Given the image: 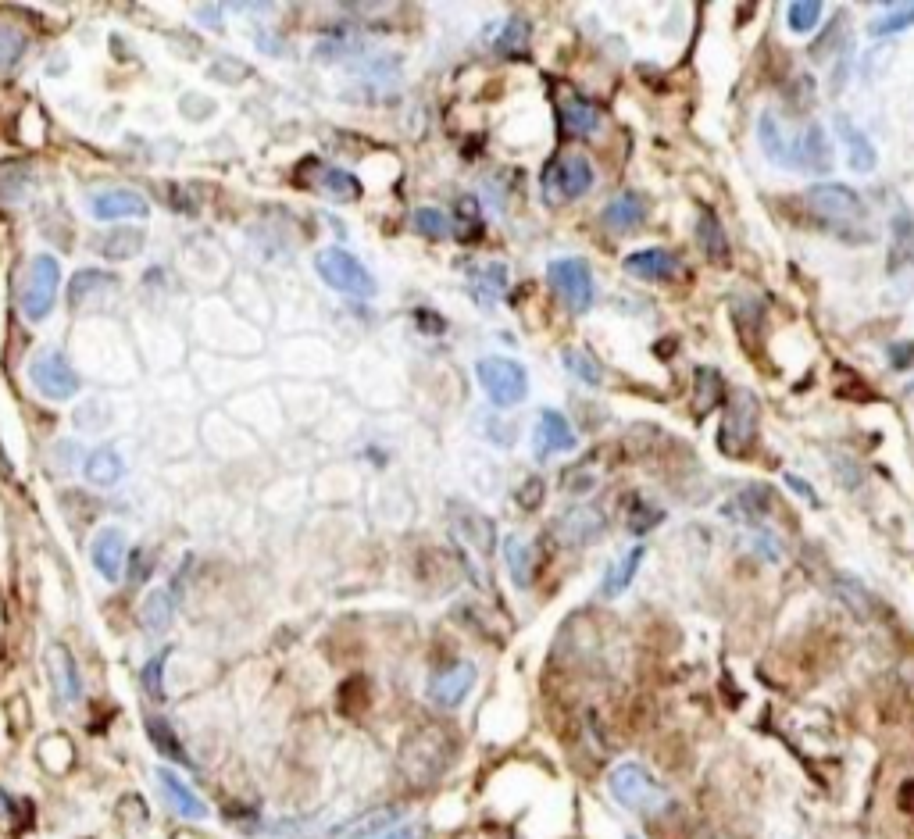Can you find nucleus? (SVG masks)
<instances>
[{"label":"nucleus","mask_w":914,"mask_h":839,"mask_svg":"<svg viewBox=\"0 0 914 839\" xmlns=\"http://www.w3.org/2000/svg\"><path fill=\"white\" fill-rule=\"evenodd\" d=\"M807 208L822 225H829L832 233L843 236V240H875L872 236V215H868V204L857 197L850 186L843 183H815L807 186L804 193Z\"/></svg>","instance_id":"1"},{"label":"nucleus","mask_w":914,"mask_h":839,"mask_svg":"<svg viewBox=\"0 0 914 839\" xmlns=\"http://www.w3.org/2000/svg\"><path fill=\"white\" fill-rule=\"evenodd\" d=\"M607 790L625 811L632 815H665L672 807V793L657 782V775H650V768H643L640 761H622L611 768L607 775Z\"/></svg>","instance_id":"2"},{"label":"nucleus","mask_w":914,"mask_h":839,"mask_svg":"<svg viewBox=\"0 0 914 839\" xmlns=\"http://www.w3.org/2000/svg\"><path fill=\"white\" fill-rule=\"evenodd\" d=\"M315 268H318V275H322V283L329 286V290L343 293V297H361V300L375 297V275L368 272L350 250H343V247L318 250Z\"/></svg>","instance_id":"3"},{"label":"nucleus","mask_w":914,"mask_h":839,"mask_svg":"<svg viewBox=\"0 0 914 839\" xmlns=\"http://www.w3.org/2000/svg\"><path fill=\"white\" fill-rule=\"evenodd\" d=\"M61 290V265L54 254H36L22 279V311L29 322H43L54 311Z\"/></svg>","instance_id":"4"},{"label":"nucleus","mask_w":914,"mask_h":839,"mask_svg":"<svg viewBox=\"0 0 914 839\" xmlns=\"http://www.w3.org/2000/svg\"><path fill=\"white\" fill-rule=\"evenodd\" d=\"M475 375H479V386L497 408H515V404L525 400V393H529V375H525V368L515 358L490 354V358H482L475 365Z\"/></svg>","instance_id":"5"},{"label":"nucleus","mask_w":914,"mask_h":839,"mask_svg":"<svg viewBox=\"0 0 914 839\" xmlns=\"http://www.w3.org/2000/svg\"><path fill=\"white\" fill-rule=\"evenodd\" d=\"M547 279L557 290V297L565 300V308L582 315V311L593 308V297H597V286H593V272L582 258H557L547 265Z\"/></svg>","instance_id":"6"},{"label":"nucleus","mask_w":914,"mask_h":839,"mask_svg":"<svg viewBox=\"0 0 914 839\" xmlns=\"http://www.w3.org/2000/svg\"><path fill=\"white\" fill-rule=\"evenodd\" d=\"M25 372H29L33 390L43 393L47 400H72L79 393V375L58 350H36Z\"/></svg>","instance_id":"7"},{"label":"nucleus","mask_w":914,"mask_h":839,"mask_svg":"<svg viewBox=\"0 0 914 839\" xmlns=\"http://www.w3.org/2000/svg\"><path fill=\"white\" fill-rule=\"evenodd\" d=\"M590 190H593V165L582 154H565V158L550 161V168L543 172V197L550 204L579 200Z\"/></svg>","instance_id":"8"},{"label":"nucleus","mask_w":914,"mask_h":839,"mask_svg":"<svg viewBox=\"0 0 914 839\" xmlns=\"http://www.w3.org/2000/svg\"><path fill=\"white\" fill-rule=\"evenodd\" d=\"M757 436V408H754V397L750 393H740L732 400L729 415L722 422V432H718V447L725 450L729 457H743L750 450Z\"/></svg>","instance_id":"9"},{"label":"nucleus","mask_w":914,"mask_h":839,"mask_svg":"<svg viewBox=\"0 0 914 839\" xmlns=\"http://www.w3.org/2000/svg\"><path fill=\"white\" fill-rule=\"evenodd\" d=\"M475 675L479 672H475L472 661H454L450 668H440L429 679V700L436 707H443V711H454V707H461L468 700V693L475 686Z\"/></svg>","instance_id":"10"},{"label":"nucleus","mask_w":914,"mask_h":839,"mask_svg":"<svg viewBox=\"0 0 914 839\" xmlns=\"http://www.w3.org/2000/svg\"><path fill=\"white\" fill-rule=\"evenodd\" d=\"M793 168L811 175H825L832 172V150H829V136L818 122H807L797 136H793Z\"/></svg>","instance_id":"11"},{"label":"nucleus","mask_w":914,"mask_h":839,"mask_svg":"<svg viewBox=\"0 0 914 839\" xmlns=\"http://www.w3.org/2000/svg\"><path fill=\"white\" fill-rule=\"evenodd\" d=\"M150 204L140 190H129V186H111V190L90 193V215L100 222H111V218H147Z\"/></svg>","instance_id":"12"},{"label":"nucleus","mask_w":914,"mask_h":839,"mask_svg":"<svg viewBox=\"0 0 914 839\" xmlns=\"http://www.w3.org/2000/svg\"><path fill=\"white\" fill-rule=\"evenodd\" d=\"M90 561L100 572V579L118 582L122 579V565H125V532L118 525H104L97 529L90 543Z\"/></svg>","instance_id":"13"},{"label":"nucleus","mask_w":914,"mask_h":839,"mask_svg":"<svg viewBox=\"0 0 914 839\" xmlns=\"http://www.w3.org/2000/svg\"><path fill=\"white\" fill-rule=\"evenodd\" d=\"M625 272L643 279V283H672L675 275L682 272V261L665 247H647L625 258Z\"/></svg>","instance_id":"14"},{"label":"nucleus","mask_w":914,"mask_h":839,"mask_svg":"<svg viewBox=\"0 0 914 839\" xmlns=\"http://www.w3.org/2000/svg\"><path fill=\"white\" fill-rule=\"evenodd\" d=\"M47 672L54 682V693L65 707L79 704L83 700V679H79V668H75V657L68 654V647L61 643H50L47 647Z\"/></svg>","instance_id":"15"},{"label":"nucleus","mask_w":914,"mask_h":839,"mask_svg":"<svg viewBox=\"0 0 914 839\" xmlns=\"http://www.w3.org/2000/svg\"><path fill=\"white\" fill-rule=\"evenodd\" d=\"M575 429L568 425V418L561 411L547 408L540 411V422H536V436H532V447H536V457H550V454H568L575 450Z\"/></svg>","instance_id":"16"},{"label":"nucleus","mask_w":914,"mask_h":839,"mask_svg":"<svg viewBox=\"0 0 914 839\" xmlns=\"http://www.w3.org/2000/svg\"><path fill=\"white\" fill-rule=\"evenodd\" d=\"M154 782H158L165 800L183 818H193V822H204V818H208V804H204V800L197 797V790L186 786V779H179L172 768H158V772H154Z\"/></svg>","instance_id":"17"},{"label":"nucleus","mask_w":914,"mask_h":839,"mask_svg":"<svg viewBox=\"0 0 914 839\" xmlns=\"http://www.w3.org/2000/svg\"><path fill=\"white\" fill-rule=\"evenodd\" d=\"M397 818H400L397 807H372V811H365V815L336 825L329 839H379V836H386L390 829H397Z\"/></svg>","instance_id":"18"},{"label":"nucleus","mask_w":914,"mask_h":839,"mask_svg":"<svg viewBox=\"0 0 914 839\" xmlns=\"http://www.w3.org/2000/svg\"><path fill=\"white\" fill-rule=\"evenodd\" d=\"M600 222H604L611 233H632V229H640V225L647 222V200L632 190L618 193L611 204H604Z\"/></svg>","instance_id":"19"},{"label":"nucleus","mask_w":914,"mask_h":839,"mask_svg":"<svg viewBox=\"0 0 914 839\" xmlns=\"http://www.w3.org/2000/svg\"><path fill=\"white\" fill-rule=\"evenodd\" d=\"M832 125H836V133H840L843 147H847L850 168H854V172H861V175L875 172V165H879V154H875L872 140H868V136L861 133V129H857V125L850 122L847 115H836V118H832Z\"/></svg>","instance_id":"20"},{"label":"nucleus","mask_w":914,"mask_h":839,"mask_svg":"<svg viewBox=\"0 0 914 839\" xmlns=\"http://www.w3.org/2000/svg\"><path fill=\"white\" fill-rule=\"evenodd\" d=\"M643 557H647V547H640V543H636L632 550H625V554L618 557L615 565L607 568L604 579H600V597H604V600L622 597V593L632 586V579H636V572H640Z\"/></svg>","instance_id":"21"},{"label":"nucleus","mask_w":914,"mask_h":839,"mask_svg":"<svg viewBox=\"0 0 914 839\" xmlns=\"http://www.w3.org/2000/svg\"><path fill=\"white\" fill-rule=\"evenodd\" d=\"M143 243H147V233L140 225H118V229H111V233H104L97 240V254L104 261H129L140 254Z\"/></svg>","instance_id":"22"},{"label":"nucleus","mask_w":914,"mask_h":839,"mask_svg":"<svg viewBox=\"0 0 914 839\" xmlns=\"http://www.w3.org/2000/svg\"><path fill=\"white\" fill-rule=\"evenodd\" d=\"M757 140H761L765 158H772L782 168H793V140L786 136V129H782V122L772 111H765V115L757 118Z\"/></svg>","instance_id":"23"},{"label":"nucleus","mask_w":914,"mask_h":839,"mask_svg":"<svg viewBox=\"0 0 914 839\" xmlns=\"http://www.w3.org/2000/svg\"><path fill=\"white\" fill-rule=\"evenodd\" d=\"M83 472H86V482L90 486H115L118 479H122V472H125V461H122V454H118L115 447H97V450H90L86 454V461H83Z\"/></svg>","instance_id":"24"},{"label":"nucleus","mask_w":914,"mask_h":839,"mask_svg":"<svg viewBox=\"0 0 914 839\" xmlns=\"http://www.w3.org/2000/svg\"><path fill=\"white\" fill-rule=\"evenodd\" d=\"M561 125L572 136H593L600 125V108L586 97H568L561 104Z\"/></svg>","instance_id":"25"},{"label":"nucleus","mask_w":914,"mask_h":839,"mask_svg":"<svg viewBox=\"0 0 914 839\" xmlns=\"http://www.w3.org/2000/svg\"><path fill=\"white\" fill-rule=\"evenodd\" d=\"M118 286V279L111 272H100V268H83V272L72 275V290H68V304L72 308H83L90 297L100 293H111Z\"/></svg>","instance_id":"26"},{"label":"nucleus","mask_w":914,"mask_h":839,"mask_svg":"<svg viewBox=\"0 0 914 839\" xmlns=\"http://www.w3.org/2000/svg\"><path fill=\"white\" fill-rule=\"evenodd\" d=\"M454 532L468 547H475L479 554H490L493 543H497V532H493V522L479 511H465L461 518H454Z\"/></svg>","instance_id":"27"},{"label":"nucleus","mask_w":914,"mask_h":839,"mask_svg":"<svg viewBox=\"0 0 914 839\" xmlns=\"http://www.w3.org/2000/svg\"><path fill=\"white\" fill-rule=\"evenodd\" d=\"M175 618V597L172 590H150L147 600L140 604V625L147 632H165Z\"/></svg>","instance_id":"28"},{"label":"nucleus","mask_w":914,"mask_h":839,"mask_svg":"<svg viewBox=\"0 0 914 839\" xmlns=\"http://www.w3.org/2000/svg\"><path fill=\"white\" fill-rule=\"evenodd\" d=\"M557 529H561V536H565L568 543H590L593 536L604 529V518H600V511H593V507H575V511H568V515L561 518Z\"/></svg>","instance_id":"29"},{"label":"nucleus","mask_w":914,"mask_h":839,"mask_svg":"<svg viewBox=\"0 0 914 839\" xmlns=\"http://www.w3.org/2000/svg\"><path fill=\"white\" fill-rule=\"evenodd\" d=\"M697 243L707 258L718 261V265L729 261V240H725V233H722V222H718L711 211H704V215L697 218Z\"/></svg>","instance_id":"30"},{"label":"nucleus","mask_w":914,"mask_h":839,"mask_svg":"<svg viewBox=\"0 0 914 839\" xmlns=\"http://www.w3.org/2000/svg\"><path fill=\"white\" fill-rule=\"evenodd\" d=\"M318 190L322 193H329V197H336V200H354L361 193V183H358V175H350V172H343V168H333V165H318Z\"/></svg>","instance_id":"31"},{"label":"nucleus","mask_w":914,"mask_h":839,"mask_svg":"<svg viewBox=\"0 0 914 839\" xmlns=\"http://www.w3.org/2000/svg\"><path fill=\"white\" fill-rule=\"evenodd\" d=\"M561 361H565V368L579 379V383H586V386L604 383V368H600V361L593 358L586 347H565L561 350Z\"/></svg>","instance_id":"32"},{"label":"nucleus","mask_w":914,"mask_h":839,"mask_svg":"<svg viewBox=\"0 0 914 839\" xmlns=\"http://www.w3.org/2000/svg\"><path fill=\"white\" fill-rule=\"evenodd\" d=\"M772 507H775L772 497H768L761 486H750V490H743L740 497L725 507V511H729V515H740L736 522H761V518H768Z\"/></svg>","instance_id":"33"},{"label":"nucleus","mask_w":914,"mask_h":839,"mask_svg":"<svg viewBox=\"0 0 914 839\" xmlns=\"http://www.w3.org/2000/svg\"><path fill=\"white\" fill-rule=\"evenodd\" d=\"M147 736H150V743H154V747H158L165 757H172V761H179V765H190V754H186V747L179 743V736L172 732V725H168L161 715H150L147 718Z\"/></svg>","instance_id":"34"},{"label":"nucleus","mask_w":914,"mask_h":839,"mask_svg":"<svg viewBox=\"0 0 914 839\" xmlns=\"http://www.w3.org/2000/svg\"><path fill=\"white\" fill-rule=\"evenodd\" d=\"M472 286L475 293H479V300H500L507 290V268L500 265V261H490V265H479L472 268Z\"/></svg>","instance_id":"35"},{"label":"nucleus","mask_w":914,"mask_h":839,"mask_svg":"<svg viewBox=\"0 0 914 839\" xmlns=\"http://www.w3.org/2000/svg\"><path fill=\"white\" fill-rule=\"evenodd\" d=\"M504 561H507V568H511V579H515V586H529V579H532V550H529V543H525L522 536H507V540H504Z\"/></svg>","instance_id":"36"},{"label":"nucleus","mask_w":914,"mask_h":839,"mask_svg":"<svg viewBox=\"0 0 914 839\" xmlns=\"http://www.w3.org/2000/svg\"><path fill=\"white\" fill-rule=\"evenodd\" d=\"M525 47H529V22L518 18V15L507 18L504 33H500V40H497V50L500 54H507V58H518Z\"/></svg>","instance_id":"37"},{"label":"nucleus","mask_w":914,"mask_h":839,"mask_svg":"<svg viewBox=\"0 0 914 839\" xmlns=\"http://www.w3.org/2000/svg\"><path fill=\"white\" fill-rule=\"evenodd\" d=\"M786 22H790L793 33H811L818 22H822V4L818 0H797V4H790V11H786Z\"/></svg>","instance_id":"38"},{"label":"nucleus","mask_w":914,"mask_h":839,"mask_svg":"<svg viewBox=\"0 0 914 839\" xmlns=\"http://www.w3.org/2000/svg\"><path fill=\"white\" fill-rule=\"evenodd\" d=\"M907 25H914V4H897V8L875 18L868 29H872V36H893L900 29H907Z\"/></svg>","instance_id":"39"},{"label":"nucleus","mask_w":914,"mask_h":839,"mask_svg":"<svg viewBox=\"0 0 914 839\" xmlns=\"http://www.w3.org/2000/svg\"><path fill=\"white\" fill-rule=\"evenodd\" d=\"M168 654H172V650L165 647L158 657H150L147 665H143V672H140L143 693H147V697H154V700L165 697V661H168Z\"/></svg>","instance_id":"40"},{"label":"nucleus","mask_w":914,"mask_h":839,"mask_svg":"<svg viewBox=\"0 0 914 839\" xmlns=\"http://www.w3.org/2000/svg\"><path fill=\"white\" fill-rule=\"evenodd\" d=\"M415 225H418V233L433 236V240L454 233V222H450V215H443V211H436V208H418L415 211Z\"/></svg>","instance_id":"41"},{"label":"nucleus","mask_w":914,"mask_h":839,"mask_svg":"<svg viewBox=\"0 0 914 839\" xmlns=\"http://www.w3.org/2000/svg\"><path fill=\"white\" fill-rule=\"evenodd\" d=\"M25 54V33L15 25H0V68H11Z\"/></svg>","instance_id":"42"},{"label":"nucleus","mask_w":914,"mask_h":839,"mask_svg":"<svg viewBox=\"0 0 914 839\" xmlns=\"http://www.w3.org/2000/svg\"><path fill=\"white\" fill-rule=\"evenodd\" d=\"M718 397H722V379H718V372L700 368L697 372V411H707L711 404H718Z\"/></svg>","instance_id":"43"},{"label":"nucleus","mask_w":914,"mask_h":839,"mask_svg":"<svg viewBox=\"0 0 914 839\" xmlns=\"http://www.w3.org/2000/svg\"><path fill=\"white\" fill-rule=\"evenodd\" d=\"M893 233H897V258L914 261V218L900 215L893 222Z\"/></svg>","instance_id":"44"},{"label":"nucleus","mask_w":914,"mask_h":839,"mask_svg":"<svg viewBox=\"0 0 914 839\" xmlns=\"http://www.w3.org/2000/svg\"><path fill=\"white\" fill-rule=\"evenodd\" d=\"M661 518H665V515H661V507H643L640 500H636V511H632L629 529L632 532H647V529H654Z\"/></svg>","instance_id":"45"},{"label":"nucleus","mask_w":914,"mask_h":839,"mask_svg":"<svg viewBox=\"0 0 914 839\" xmlns=\"http://www.w3.org/2000/svg\"><path fill=\"white\" fill-rule=\"evenodd\" d=\"M543 497V482L540 479H525L522 482V493H518V500H522V507H536Z\"/></svg>","instance_id":"46"},{"label":"nucleus","mask_w":914,"mask_h":839,"mask_svg":"<svg viewBox=\"0 0 914 839\" xmlns=\"http://www.w3.org/2000/svg\"><path fill=\"white\" fill-rule=\"evenodd\" d=\"M11 818H15V800H11L8 793L0 790V829H8Z\"/></svg>","instance_id":"47"},{"label":"nucleus","mask_w":914,"mask_h":839,"mask_svg":"<svg viewBox=\"0 0 914 839\" xmlns=\"http://www.w3.org/2000/svg\"><path fill=\"white\" fill-rule=\"evenodd\" d=\"M415 836H418V825H397V829H390L379 839H415Z\"/></svg>","instance_id":"48"},{"label":"nucleus","mask_w":914,"mask_h":839,"mask_svg":"<svg viewBox=\"0 0 914 839\" xmlns=\"http://www.w3.org/2000/svg\"><path fill=\"white\" fill-rule=\"evenodd\" d=\"M433 318H436L433 311H418V325H422V329H433V333H443V329H447V322H433Z\"/></svg>","instance_id":"49"},{"label":"nucleus","mask_w":914,"mask_h":839,"mask_svg":"<svg viewBox=\"0 0 914 839\" xmlns=\"http://www.w3.org/2000/svg\"><path fill=\"white\" fill-rule=\"evenodd\" d=\"M786 482H790V486H793V490H797V493H804V497L811 500V504H818V497H815V493H811V486H807L804 479H797V475H786Z\"/></svg>","instance_id":"50"},{"label":"nucleus","mask_w":914,"mask_h":839,"mask_svg":"<svg viewBox=\"0 0 914 839\" xmlns=\"http://www.w3.org/2000/svg\"><path fill=\"white\" fill-rule=\"evenodd\" d=\"M625 839H640V836H625Z\"/></svg>","instance_id":"51"}]
</instances>
